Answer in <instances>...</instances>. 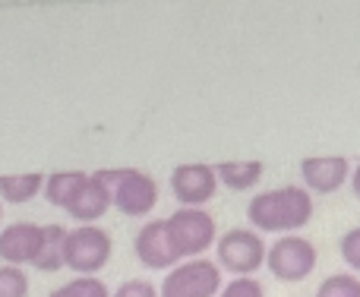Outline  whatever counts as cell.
<instances>
[{"label":"cell","mask_w":360,"mask_h":297,"mask_svg":"<svg viewBox=\"0 0 360 297\" xmlns=\"http://www.w3.org/2000/svg\"><path fill=\"white\" fill-rule=\"evenodd\" d=\"M247 218L256 234H297L313 218V193L294 184L256 193L247 206Z\"/></svg>","instance_id":"1"},{"label":"cell","mask_w":360,"mask_h":297,"mask_svg":"<svg viewBox=\"0 0 360 297\" xmlns=\"http://www.w3.org/2000/svg\"><path fill=\"white\" fill-rule=\"evenodd\" d=\"M111 193V206L127 218H146L158 206V184L139 168H101L95 171Z\"/></svg>","instance_id":"2"},{"label":"cell","mask_w":360,"mask_h":297,"mask_svg":"<svg viewBox=\"0 0 360 297\" xmlns=\"http://www.w3.org/2000/svg\"><path fill=\"white\" fill-rule=\"evenodd\" d=\"M114 241L98 225H79L67 231L63 244V269H73L76 275H98L111 263Z\"/></svg>","instance_id":"3"},{"label":"cell","mask_w":360,"mask_h":297,"mask_svg":"<svg viewBox=\"0 0 360 297\" xmlns=\"http://www.w3.org/2000/svg\"><path fill=\"white\" fill-rule=\"evenodd\" d=\"M165 225H168V237L174 244V253L180 263L199 260L218 241V225L205 209H184L180 206L174 215L165 218Z\"/></svg>","instance_id":"4"},{"label":"cell","mask_w":360,"mask_h":297,"mask_svg":"<svg viewBox=\"0 0 360 297\" xmlns=\"http://www.w3.org/2000/svg\"><path fill=\"white\" fill-rule=\"evenodd\" d=\"M266 241L253 228H231L215 241V263L234 279H250L256 269L266 266Z\"/></svg>","instance_id":"5"},{"label":"cell","mask_w":360,"mask_h":297,"mask_svg":"<svg viewBox=\"0 0 360 297\" xmlns=\"http://www.w3.org/2000/svg\"><path fill=\"white\" fill-rule=\"evenodd\" d=\"M221 285V266L199 256V260H184L168 269L158 297H218Z\"/></svg>","instance_id":"6"},{"label":"cell","mask_w":360,"mask_h":297,"mask_svg":"<svg viewBox=\"0 0 360 297\" xmlns=\"http://www.w3.org/2000/svg\"><path fill=\"white\" fill-rule=\"evenodd\" d=\"M316 263H319V250L304 234H281L266 250V269L278 282H288V285L304 282L316 269Z\"/></svg>","instance_id":"7"},{"label":"cell","mask_w":360,"mask_h":297,"mask_svg":"<svg viewBox=\"0 0 360 297\" xmlns=\"http://www.w3.org/2000/svg\"><path fill=\"white\" fill-rule=\"evenodd\" d=\"M171 193H174V199L184 209H202L218 193L215 168L202 165V161L177 165L174 171H171Z\"/></svg>","instance_id":"8"},{"label":"cell","mask_w":360,"mask_h":297,"mask_svg":"<svg viewBox=\"0 0 360 297\" xmlns=\"http://www.w3.org/2000/svg\"><path fill=\"white\" fill-rule=\"evenodd\" d=\"M133 253L136 260L143 263L146 269H158V272H168V269L177 266V253H174V244L168 237V225L165 218H149L143 228L136 231V241H133Z\"/></svg>","instance_id":"9"},{"label":"cell","mask_w":360,"mask_h":297,"mask_svg":"<svg viewBox=\"0 0 360 297\" xmlns=\"http://www.w3.org/2000/svg\"><path fill=\"white\" fill-rule=\"evenodd\" d=\"M44 237V225L35 222H13L0 231V260L4 266H32Z\"/></svg>","instance_id":"10"},{"label":"cell","mask_w":360,"mask_h":297,"mask_svg":"<svg viewBox=\"0 0 360 297\" xmlns=\"http://www.w3.org/2000/svg\"><path fill=\"white\" fill-rule=\"evenodd\" d=\"M300 177L310 193H335L345 180H351V161L345 155H310L300 161Z\"/></svg>","instance_id":"11"},{"label":"cell","mask_w":360,"mask_h":297,"mask_svg":"<svg viewBox=\"0 0 360 297\" xmlns=\"http://www.w3.org/2000/svg\"><path fill=\"white\" fill-rule=\"evenodd\" d=\"M108 209H111V193H108V187L101 184L98 174L92 171L86 177V184L79 187V193L73 196V203H70L63 212L73 215L79 225H95Z\"/></svg>","instance_id":"12"},{"label":"cell","mask_w":360,"mask_h":297,"mask_svg":"<svg viewBox=\"0 0 360 297\" xmlns=\"http://www.w3.org/2000/svg\"><path fill=\"white\" fill-rule=\"evenodd\" d=\"M212 168H215L218 184L234 190V193L253 190V187L262 180V174H266V165H262V161H218V165H212Z\"/></svg>","instance_id":"13"},{"label":"cell","mask_w":360,"mask_h":297,"mask_svg":"<svg viewBox=\"0 0 360 297\" xmlns=\"http://www.w3.org/2000/svg\"><path fill=\"white\" fill-rule=\"evenodd\" d=\"M44 190V174L29 171V174H0V203L10 206H25Z\"/></svg>","instance_id":"14"},{"label":"cell","mask_w":360,"mask_h":297,"mask_svg":"<svg viewBox=\"0 0 360 297\" xmlns=\"http://www.w3.org/2000/svg\"><path fill=\"white\" fill-rule=\"evenodd\" d=\"M86 177H89L86 171H54L44 177L41 196L48 199L54 209H67V206L73 203V196L79 193V187L86 184Z\"/></svg>","instance_id":"15"},{"label":"cell","mask_w":360,"mask_h":297,"mask_svg":"<svg viewBox=\"0 0 360 297\" xmlns=\"http://www.w3.org/2000/svg\"><path fill=\"white\" fill-rule=\"evenodd\" d=\"M63 244H67V228L63 225H44L41 247H38V256L32 266L38 272H57V269H63Z\"/></svg>","instance_id":"16"},{"label":"cell","mask_w":360,"mask_h":297,"mask_svg":"<svg viewBox=\"0 0 360 297\" xmlns=\"http://www.w3.org/2000/svg\"><path fill=\"white\" fill-rule=\"evenodd\" d=\"M48 297H111V288L98 279V275H76V279L63 282Z\"/></svg>","instance_id":"17"},{"label":"cell","mask_w":360,"mask_h":297,"mask_svg":"<svg viewBox=\"0 0 360 297\" xmlns=\"http://www.w3.org/2000/svg\"><path fill=\"white\" fill-rule=\"evenodd\" d=\"M316 297H360V279L354 272H335L319 282Z\"/></svg>","instance_id":"18"},{"label":"cell","mask_w":360,"mask_h":297,"mask_svg":"<svg viewBox=\"0 0 360 297\" xmlns=\"http://www.w3.org/2000/svg\"><path fill=\"white\" fill-rule=\"evenodd\" d=\"M0 297H29V275L19 266H0Z\"/></svg>","instance_id":"19"},{"label":"cell","mask_w":360,"mask_h":297,"mask_svg":"<svg viewBox=\"0 0 360 297\" xmlns=\"http://www.w3.org/2000/svg\"><path fill=\"white\" fill-rule=\"evenodd\" d=\"M218 297H266V288H262V282H256L250 275V279H234L228 285H221Z\"/></svg>","instance_id":"20"},{"label":"cell","mask_w":360,"mask_h":297,"mask_svg":"<svg viewBox=\"0 0 360 297\" xmlns=\"http://www.w3.org/2000/svg\"><path fill=\"white\" fill-rule=\"evenodd\" d=\"M338 253H342V260L348 263L354 272H360V225L342 234V241H338Z\"/></svg>","instance_id":"21"},{"label":"cell","mask_w":360,"mask_h":297,"mask_svg":"<svg viewBox=\"0 0 360 297\" xmlns=\"http://www.w3.org/2000/svg\"><path fill=\"white\" fill-rule=\"evenodd\" d=\"M111 297H158V288L149 279H127Z\"/></svg>","instance_id":"22"},{"label":"cell","mask_w":360,"mask_h":297,"mask_svg":"<svg viewBox=\"0 0 360 297\" xmlns=\"http://www.w3.org/2000/svg\"><path fill=\"white\" fill-rule=\"evenodd\" d=\"M351 190H354V196L360 199V161L354 165V171H351Z\"/></svg>","instance_id":"23"},{"label":"cell","mask_w":360,"mask_h":297,"mask_svg":"<svg viewBox=\"0 0 360 297\" xmlns=\"http://www.w3.org/2000/svg\"><path fill=\"white\" fill-rule=\"evenodd\" d=\"M0 222H4V203H0Z\"/></svg>","instance_id":"24"}]
</instances>
